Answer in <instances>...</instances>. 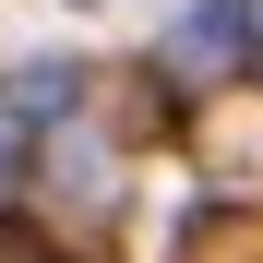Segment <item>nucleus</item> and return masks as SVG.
<instances>
[{"label":"nucleus","mask_w":263,"mask_h":263,"mask_svg":"<svg viewBox=\"0 0 263 263\" xmlns=\"http://www.w3.org/2000/svg\"><path fill=\"white\" fill-rule=\"evenodd\" d=\"M239 60H263V0H192L156 36V72H239Z\"/></svg>","instance_id":"obj_1"},{"label":"nucleus","mask_w":263,"mask_h":263,"mask_svg":"<svg viewBox=\"0 0 263 263\" xmlns=\"http://www.w3.org/2000/svg\"><path fill=\"white\" fill-rule=\"evenodd\" d=\"M84 84H96V72H72V60H24L12 84H0V108L36 132V120H72V108H84Z\"/></svg>","instance_id":"obj_2"},{"label":"nucleus","mask_w":263,"mask_h":263,"mask_svg":"<svg viewBox=\"0 0 263 263\" xmlns=\"http://www.w3.org/2000/svg\"><path fill=\"white\" fill-rule=\"evenodd\" d=\"M24 180H36V132H24V120H12V108H0V203H12V192H24Z\"/></svg>","instance_id":"obj_3"},{"label":"nucleus","mask_w":263,"mask_h":263,"mask_svg":"<svg viewBox=\"0 0 263 263\" xmlns=\"http://www.w3.org/2000/svg\"><path fill=\"white\" fill-rule=\"evenodd\" d=\"M0 263H48V251H36V239H12V228H0Z\"/></svg>","instance_id":"obj_4"}]
</instances>
